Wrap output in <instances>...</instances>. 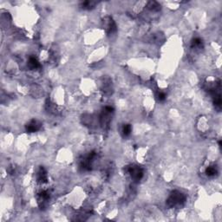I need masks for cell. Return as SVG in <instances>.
I'll use <instances>...</instances> for the list:
<instances>
[{
    "instance_id": "cell-9",
    "label": "cell",
    "mask_w": 222,
    "mask_h": 222,
    "mask_svg": "<svg viewBox=\"0 0 222 222\" xmlns=\"http://www.w3.org/2000/svg\"><path fill=\"white\" fill-rule=\"evenodd\" d=\"M201 44H202V41H201V38H199V37L194 38V40H193V42H192V47H193V48L200 47Z\"/></svg>"
},
{
    "instance_id": "cell-1",
    "label": "cell",
    "mask_w": 222,
    "mask_h": 222,
    "mask_svg": "<svg viewBox=\"0 0 222 222\" xmlns=\"http://www.w3.org/2000/svg\"><path fill=\"white\" fill-rule=\"evenodd\" d=\"M186 201V196L179 191H173L170 194L169 198L167 199L166 203L168 207L174 208V207H181Z\"/></svg>"
},
{
    "instance_id": "cell-8",
    "label": "cell",
    "mask_w": 222,
    "mask_h": 222,
    "mask_svg": "<svg viewBox=\"0 0 222 222\" xmlns=\"http://www.w3.org/2000/svg\"><path fill=\"white\" fill-rule=\"evenodd\" d=\"M131 131H132L131 125L126 124L123 126V128H122V133H123V135H124L125 136H128V135L131 134Z\"/></svg>"
},
{
    "instance_id": "cell-5",
    "label": "cell",
    "mask_w": 222,
    "mask_h": 222,
    "mask_svg": "<svg viewBox=\"0 0 222 222\" xmlns=\"http://www.w3.org/2000/svg\"><path fill=\"white\" fill-rule=\"evenodd\" d=\"M105 29L107 30L108 33H113L116 30V24L115 22L111 19L110 17H109V20L108 23L105 24Z\"/></svg>"
},
{
    "instance_id": "cell-7",
    "label": "cell",
    "mask_w": 222,
    "mask_h": 222,
    "mask_svg": "<svg viewBox=\"0 0 222 222\" xmlns=\"http://www.w3.org/2000/svg\"><path fill=\"white\" fill-rule=\"evenodd\" d=\"M218 173L217 171V168L215 167L214 166H208V168L206 169V174L209 176V177H213V176H215Z\"/></svg>"
},
{
    "instance_id": "cell-6",
    "label": "cell",
    "mask_w": 222,
    "mask_h": 222,
    "mask_svg": "<svg viewBox=\"0 0 222 222\" xmlns=\"http://www.w3.org/2000/svg\"><path fill=\"white\" fill-rule=\"evenodd\" d=\"M28 65L30 69H37L40 67V63L37 61V59L34 57V56H30L29 58V62H28Z\"/></svg>"
},
{
    "instance_id": "cell-10",
    "label": "cell",
    "mask_w": 222,
    "mask_h": 222,
    "mask_svg": "<svg viewBox=\"0 0 222 222\" xmlns=\"http://www.w3.org/2000/svg\"><path fill=\"white\" fill-rule=\"evenodd\" d=\"M94 4H95V3H93V2L86 1V2H84L83 4V8H84V9H90V8H92Z\"/></svg>"
},
{
    "instance_id": "cell-4",
    "label": "cell",
    "mask_w": 222,
    "mask_h": 222,
    "mask_svg": "<svg viewBox=\"0 0 222 222\" xmlns=\"http://www.w3.org/2000/svg\"><path fill=\"white\" fill-rule=\"evenodd\" d=\"M48 180V177H47V173H46V171L43 167H40L39 171H38V173H37V180L41 183H44L46 182Z\"/></svg>"
},
{
    "instance_id": "cell-2",
    "label": "cell",
    "mask_w": 222,
    "mask_h": 222,
    "mask_svg": "<svg viewBox=\"0 0 222 222\" xmlns=\"http://www.w3.org/2000/svg\"><path fill=\"white\" fill-rule=\"evenodd\" d=\"M128 172L135 180H140L143 176V171L137 166H131L128 168Z\"/></svg>"
},
{
    "instance_id": "cell-11",
    "label": "cell",
    "mask_w": 222,
    "mask_h": 222,
    "mask_svg": "<svg viewBox=\"0 0 222 222\" xmlns=\"http://www.w3.org/2000/svg\"><path fill=\"white\" fill-rule=\"evenodd\" d=\"M166 94L164 92H160L158 94V99L159 101H164L166 99Z\"/></svg>"
},
{
    "instance_id": "cell-3",
    "label": "cell",
    "mask_w": 222,
    "mask_h": 222,
    "mask_svg": "<svg viewBox=\"0 0 222 222\" xmlns=\"http://www.w3.org/2000/svg\"><path fill=\"white\" fill-rule=\"evenodd\" d=\"M39 128H40V123L37 121H35V120L30 121L26 126V130L28 132H30V133L36 132V130H38Z\"/></svg>"
}]
</instances>
